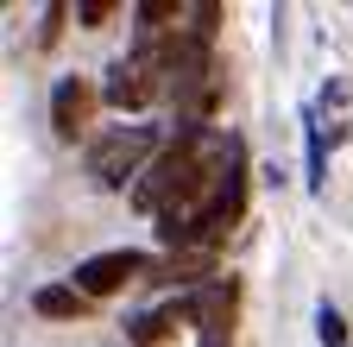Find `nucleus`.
Wrapping results in <instances>:
<instances>
[{"instance_id":"13","label":"nucleus","mask_w":353,"mask_h":347,"mask_svg":"<svg viewBox=\"0 0 353 347\" xmlns=\"http://www.w3.org/2000/svg\"><path fill=\"white\" fill-rule=\"evenodd\" d=\"M120 7H114V0H82V7H76V19L82 26H101V19H114Z\"/></svg>"},{"instance_id":"9","label":"nucleus","mask_w":353,"mask_h":347,"mask_svg":"<svg viewBox=\"0 0 353 347\" xmlns=\"http://www.w3.org/2000/svg\"><path fill=\"white\" fill-rule=\"evenodd\" d=\"M183 316H196V303H164V310H152V316L132 322V341H139V347H164V341H170V328L183 322Z\"/></svg>"},{"instance_id":"12","label":"nucleus","mask_w":353,"mask_h":347,"mask_svg":"<svg viewBox=\"0 0 353 347\" xmlns=\"http://www.w3.org/2000/svg\"><path fill=\"white\" fill-rule=\"evenodd\" d=\"M316 335H322V347H353V341H347V322H341L334 303H322V310H316Z\"/></svg>"},{"instance_id":"4","label":"nucleus","mask_w":353,"mask_h":347,"mask_svg":"<svg viewBox=\"0 0 353 347\" xmlns=\"http://www.w3.org/2000/svg\"><path fill=\"white\" fill-rule=\"evenodd\" d=\"M152 272V259L145 252H132V246H114V252H88L82 266H76V290L82 297H114V290H126L132 278H145Z\"/></svg>"},{"instance_id":"10","label":"nucleus","mask_w":353,"mask_h":347,"mask_svg":"<svg viewBox=\"0 0 353 347\" xmlns=\"http://www.w3.org/2000/svg\"><path fill=\"white\" fill-rule=\"evenodd\" d=\"M32 310L63 322V316H82V310H88V297H82L76 284H44V290H32Z\"/></svg>"},{"instance_id":"7","label":"nucleus","mask_w":353,"mask_h":347,"mask_svg":"<svg viewBox=\"0 0 353 347\" xmlns=\"http://www.w3.org/2000/svg\"><path fill=\"white\" fill-rule=\"evenodd\" d=\"M88 108H95V89H88L82 76H63L57 89H51V126H57V139H76L82 133Z\"/></svg>"},{"instance_id":"1","label":"nucleus","mask_w":353,"mask_h":347,"mask_svg":"<svg viewBox=\"0 0 353 347\" xmlns=\"http://www.w3.org/2000/svg\"><path fill=\"white\" fill-rule=\"evenodd\" d=\"M240 152H246V146H240L234 133H221V126H183V133L158 152V164L145 170L139 184H132V202H139L152 221H158V215H170L176 202L202 196Z\"/></svg>"},{"instance_id":"5","label":"nucleus","mask_w":353,"mask_h":347,"mask_svg":"<svg viewBox=\"0 0 353 347\" xmlns=\"http://www.w3.org/2000/svg\"><path fill=\"white\" fill-rule=\"evenodd\" d=\"M108 108H120V114H139V108H152V101H164V76H158V63L145 57V51H132V57H120L114 70H108Z\"/></svg>"},{"instance_id":"8","label":"nucleus","mask_w":353,"mask_h":347,"mask_svg":"<svg viewBox=\"0 0 353 347\" xmlns=\"http://www.w3.org/2000/svg\"><path fill=\"white\" fill-rule=\"evenodd\" d=\"M145 278H158V284H196V278H208L214 284V252H164V259H152Z\"/></svg>"},{"instance_id":"3","label":"nucleus","mask_w":353,"mask_h":347,"mask_svg":"<svg viewBox=\"0 0 353 347\" xmlns=\"http://www.w3.org/2000/svg\"><path fill=\"white\" fill-rule=\"evenodd\" d=\"M152 146H158L152 126H114L88 146V177L101 190H126V177H139V164L152 158Z\"/></svg>"},{"instance_id":"2","label":"nucleus","mask_w":353,"mask_h":347,"mask_svg":"<svg viewBox=\"0 0 353 347\" xmlns=\"http://www.w3.org/2000/svg\"><path fill=\"white\" fill-rule=\"evenodd\" d=\"M240 208H246V152L221 170L202 196H190V202H176L170 215H158V240L170 252H214V240L240 221Z\"/></svg>"},{"instance_id":"11","label":"nucleus","mask_w":353,"mask_h":347,"mask_svg":"<svg viewBox=\"0 0 353 347\" xmlns=\"http://www.w3.org/2000/svg\"><path fill=\"white\" fill-rule=\"evenodd\" d=\"M214 19H221L214 0H196V7L176 13V32H183V38H202V45H214Z\"/></svg>"},{"instance_id":"6","label":"nucleus","mask_w":353,"mask_h":347,"mask_svg":"<svg viewBox=\"0 0 353 347\" xmlns=\"http://www.w3.org/2000/svg\"><path fill=\"white\" fill-rule=\"evenodd\" d=\"M234 310H240V284L234 278H214V284H202L196 290V335H202V347H234Z\"/></svg>"}]
</instances>
